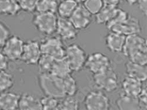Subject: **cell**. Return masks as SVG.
Listing matches in <instances>:
<instances>
[{
	"label": "cell",
	"mask_w": 147,
	"mask_h": 110,
	"mask_svg": "<svg viewBox=\"0 0 147 110\" xmlns=\"http://www.w3.org/2000/svg\"><path fill=\"white\" fill-rule=\"evenodd\" d=\"M56 32L59 38L64 41L75 39L78 34V30L73 25L68 18L60 17L57 19Z\"/></svg>",
	"instance_id": "cell-13"
},
{
	"label": "cell",
	"mask_w": 147,
	"mask_h": 110,
	"mask_svg": "<svg viewBox=\"0 0 147 110\" xmlns=\"http://www.w3.org/2000/svg\"><path fill=\"white\" fill-rule=\"evenodd\" d=\"M122 87L124 94L132 97H138L143 88L142 82L126 76L122 82Z\"/></svg>",
	"instance_id": "cell-17"
},
{
	"label": "cell",
	"mask_w": 147,
	"mask_h": 110,
	"mask_svg": "<svg viewBox=\"0 0 147 110\" xmlns=\"http://www.w3.org/2000/svg\"><path fill=\"white\" fill-rule=\"evenodd\" d=\"M108 29L110 32L127 36L134 34H139L142 31V28L140 21L137 18L129 15L126 19L114 24Z\"/></svg>",
	"instance_id": "cell-8"
},
{
	"label": "cell",
	"mask_w": 147,
	"mask_h": 110,
	"mask_svg": "<svg viewBox=\"0 0 147 110\" xmlns=\"http://www.w3.org/2000/svg\"><path fill=\"white\" fill-rule=\"evenodd\" d=\"M21 11L19 3L13 0H0V15L15 17Z\"/></svg>",
	"instance_id": "cell-21"
},
{
	"label": "cell",
	"mask_w": 147,
	"mask_h": 110,
	"mask_svg": "<svg viewBox=\"0 0 147 110\" xmlns=\"http://www.w3.org/2000/svg\"><path fill=\"white\" fill-rule=\"evenodd\" d=\"M79 103L74 95H67L61 99L59 101L58 109H78Z\"/></svg>",
	"instance_id": "cell-26"
},
{
	"label": "cell",
	"mask_w": 147,
	"mask_h": 110,
	"mask_svg": "<svg viewBox=\"0 0 147 110\" xmlns=\"http://www.w3.org/2000/svg\"><path fill=\"white\" fill-rule=\"evenodd\" d=\"M40 100L42 109H58L59 99L45 95Z\"/></svg>",
	"instance_id": "cell-29"
},
{
	"label": "cell",
	"mask_w": 147,
	"mask_h": 110,
	"mask_svg": "<svg viewBox=\"0 0 147 110\" xmlns=\"http://www.w3.org/2000/svg\"><path fill=\"white\" fill-rule=\"evenodd\" d=\"M137 4L141 13L146 17L147 13V0H139Z\"/></svg>",
	"instance_id": "cell-36"
},
{
	"label": "cell",
	"mask_w": 147,
	"mask_h": 110,
	"mask_svg": "<svg viewBox=\"0 0 147 110\" xmlns=\"http://www.w3.org/2000/svg\"><path fill=\"white\" fill-rule=\"evenodd\" d=\"M78 4L74 0H63L58 3L57 11L60 17L69 18Z\"/></svg>",
	"instance_id": "cell-23"
},
{
	"label": "cell",
	"mask_w": 147,
	"mask_h": 110,
	"mask_svg": "<svg viewBox=\"0 0 147 110\" xmlns=\"http://www.w3.org/2000/svg\"><path fill=\"white\" fill-rule=\"evenodd\" d=\"M68 19L76 29L82 30L90 26L92 21V14L84 5L78 4Z\"/></svg>",
	"instance_id": "cell-11"
},
{
	"label": "cell",
	"mask_w": 147,
	"mask_h": 110,
	"mask_svg": "<svg viewBox=\"0 0 147 110\" xmlns=\"http://www.w3.org/2000/svg\"><path fill=\"white\" fill-rule=\"evenodd\" d=\"M125 70L126 76L136 79L141 82L146 80V65H141L129 61L125 65Z\"/></svg>",
	"instance_id": "cell-16"
},
{
	"label": "cell",
	"mask_w": 147,
	"mask_h": 110,
	"mask_svg": "<svg viewBox=\"0 0 147 110\" xmlns=\"http://www.w3.org/2000/svg\"><path fill=\"white\" fill-rule=\"evenodd\" d=\"M41 55L40 43L35 40L24 42L21 60L27 65H36Z\"/></svg>",
	"instance_id": "cell-12"
},
{
	"label": "cell",
	"mask_w": 147,
	"mask_h": 110,
	"mask_svg": "<svg viewBox=\"0 0 147 110\" xmlns=\"http://www.w3.org/2000/svg\"><path fill=\"white\" fill-rule=\"evenodd\" d=\"M41 54L50 56L54 59H61L65 57V48L59 37L51 36L44 39L40 43Z\"/></svg>",
	"instance_id": "cell-5"
},
{
	"label": "cell",
	"mask_w": 147,
	"mask_h": 110,
	"mask_svg": "<svg viewBox=\"0 0 147 110\" xmlns=\"http://www.w3.org/2000/svg\"><path fill=\"white\" fill-rule=\"evenodd\" d=\"M14 85L13 76L6 70L0 71V92L10 90Z\"/></svg>",
	"instance_id": "cell-25"
},
{
	"label": "cell",
	"mask_w": 147,
	"mask_h": 110,
	"mask_svg": "<svg viewBox=\"0 0 147 110\" xmlns=\"http://www.w3.org/2000/svg\"><path fill=\"white\" fill-rule=\"evenodd\" d=\"M84 7L92 15H95L104 5L102 0H85Z\"/></svg>",
	"instance_id": "cell-30"
},
{
	"label": "cell",
	"mask_w": 147,
	"mask_h": 110,
	"mask_svg": "<svg viewBox=\"0 0 147 110\" xmlns=\"http://www.w3.org/2000/svg\"><path fill=\"white\" fill-rule=\"evenodd\" d=\"M9 66V60L0 51V71L7 70Z\"/></svg>",
	"instance_id": "cell-35"
},
{
	"label": "cell",
	"mask_w": 147,
	"mask_h": 110,
	"mask_svg": "<svg viewBox=\"0 0 147 110\" xmlns=\"http://www.w3.org/2000/svg\"><path fill=\"white\" fill-rule=\"evenodd\" d=\"M55 60L50 56L41 54L37 63L40 73H50Z\"/></svg>",
	"instance_id": "cell-27"
},
{
	"label": "cell",
	"mask_w": 147,
	"mask_h": 110,
	"mask_svg": "<svg viewBox=\"0 0 147 110\" xmlns=\"http://www.w3.org/2000/svg\"><path fill=\"white\" fill-rule=\"evenodd\" d=\"M58 5V0H40L35 11L38 13H55Z\"/></svg>",
	"instance_id": "cell-24"
},
{
	"label": "cell",
	"mask_w": 147,
	"mask_h": 110,
	"mask_svg": "<svg viewBox=\"0 0 147 110\" xmlns=\"http://www.w3.org/2000/svg\"><path fill=\"white\" fill-rule=\"evenodd\" d=\"M24 42L20 36L11 35L5 41L1 52L7 57L9 61L16 62L21 60Z\"/></svg>",
	"instance_id": "cell-6"
},
{
	"label": "cell",
	"mask_w": 147,
	"mask_h": 110,
	"mask_svg": "<svg viewBox=\"0 0 147 110\" xmlns=\"http://www.w3.org/2000/svg\"><path fill=\"white\" fill-rule=\"evenodd\" d=\"M118 7L109 5H105L102 6L98 13L95 14V21L96 23L99 25L105 24L111 20L115 15Z\"/></svg>",
	"instance_id": "cell-20"
},
{
	"label": "cell",
	"mask_w": 147,
	"mask_h": 110,
	"mask_svg": "<svg viewBox=\"0 0 147 110\" xmlns=\"http://www.w3.org/2000/svg\"><path fill=\"white\" fill-rule=\"evenodd\" d=\"M57 19L55 13H36L33 17L32 23L40 32L51 35L56 32Z\"/></svg>",
	"instance_id": "cell-4"
},
{
	"label": "cell",
	"mask_w": 147,
	"mask_h": 110,
	"mask_svg": "<svg viewBox=\"0 0 147 110\" xmlns=\"http://www.w3.org/2000/svg\"><path fill=\"white\" fill-rule=\"evenodd\" d=\"M72 70L67 62L65 57L61 59H55L51 69V74L58 77L63 78L69 74H71Z\"/></svg>",
	"instance_id": "cell-22"
},
{
	"label": "cell",
	"mask_w": 147,
	"mask_h": 110,
	"mask_svg": "<svg viewBox=\"0 0 147 110\" xmlns=\"http://www.w3.org/2000/svg\"><path fill=\"white\" fill-rule=\"evenodd\" d=\"M124 1L130 5H133L136 4H137L139 0H124Z\"/></svg>",
	"instance_id": "cell-38"
},
{
	"label": "cell",
	"mask_w": 147,
	"mask_h": 110,
	"mask_svg": "<svg viewBox=\"0 0 147 110\" xmlns=\"http://www.w3.org/2000/svg\"><path fill=\"white\" fill-rule=\"evenodd\" d=\"M10 36L11 31L9 27L4 22L0 21V51Z\"/></svg>",
	"instance_id": "cell-33"
},
{
	"label": "cell",
	"mask_w": 147,
	"mask_h": 110,
	"mask_svg": "<svg viewBox=\"0 0 147 110\" xmlns=\"http://www.w3.org/2000/svg\"><path fill=\"white\" fill-rule=\"evenodd\" d=\"M39 86L45 95L61 99L66 96L63 78L51 73H40L38 77Z\"/></svg>",
	"instance_id": "cell-1"
},
{
	"label": "cell",
	"mask_w": 147,
	"mask_h": 110,
	"mask_svg": "<svg viewBox=\"0 0 147 110\" xmlns=\"http://www.w3.org/2000/svg\"><path fill=\"white\" fill-rule=\"evenodd\" d=\"M138 99L140 100L142 109H146L147 105V89L146 87H143L142 90L140 94L138 96Z\"/></svg>",
	"instance_id": "cell-34"
},
{
	"label": "cell",
	"mask_w": 147,
	"mask_h": 110,
	"mask_svg": "<svg viewBox=\"0 0 147 110\" xmlns=\"http://www.w3.org/2000/svg\"><path fill=\"white\" fill-rule=\"evenodd\" d=\"M74 1H75L76 2H77L78 4H81L84 3L85 0H74Z\"/></svg>",
	"instance_id": "cell-39"
},
{
	"label": "cell",
	"mask_w": 147,
	"mask_h": 110,
	"mask_svg": "<svg viewBox=\"0 0 147 110\" xmlns=\"http://www.w3.org/2000/svg\"><path fill=\"white\" fill-rule=\"evenodd\" d=\"M111 61L108 56L101 52H95L87 57L85 67L93 74L111 68Z\"/></svg>",
	"instance_id": "cell-9"
},
{
	"label": "cell",
	"mask_w": 147,
	"mask_h": 110,
	"mask_svg": "<svg viewBox=\"0 0 147 110\" xmlns=\"http://www.w3.org/2000/svg\"><path fill=\"white\" fill-rule=\"evenodd\" d=\"M13 1H15V2H17V3H18V2L20 1V0H13Z\"/></svg>",
	"instance_id": "cell-40"
},
{
	"label": "cell",
	"mask_w": 147,
	"mask_h": 110,
	"mask_svg": "<svg viewBox=\"0 0 147 110\" xmlns=\"http://www.w3.org/2000/svg\"><path fill=\"white\" fill-rule=\"evenodd\" d=\"M128 16L129 14L127 12H126L122 9L118 8L117 12L116 13L115 15L114 16V17L105 24L107 28L108 29L109 27L114 25V24L119 23L122 21H124L128 17Z\"/></svg>",
	"instance_id": "cell-31"
},
{
	"label": "cell",
	"mask_w": 147,
	"mask_h": 110,
	"mask_svg": "<svg viewBox=\"0 0 147 110\" xmlns=\"http://www.w3.org/2000/svg\"><path fill=\"white\" fill-rule=\"evenodd\" d=\"M84 104L86 109L89 110H107L110 108L109 98L100 91L90 92L85 97Z\"/></svg>",
	"instance_id": "cell-10"
},
{
	"label": "cell",
	"mask_w": 147,
	"mask_h": 110,
	"mask_svg": "<svg viewBox=\"0 0 147 110\" xmlns=\"http://www.w3.org/2000/svg\"><path fill=\"white\" fill-rule=\"evenodd\" d=\"M20 94L8 91L0 92V110L17 109Z\"/></svg>",
	"instance_id": "cell-15"
},
{
	"label": "cell",
	"mask_w": 147,
	"mask_h": 110,
	"mask_svg": "<svg viewBox=\"0 0 147 110\" xmlns=\"http://www.w3.org/2000/svg\"><path fill=\"white\" fill-rule=\"evenodd\" d=\"M40 0H20L18 2L21 10L32 13L35 11V9Z\"/></svg>",
	"instance_id": "cell-32"
},
{
	"label": "cell",
	"mask_w": 147,
	"mask_h": 110,
	"mask_svg": "<svg viewBox=\"0 0 147 110\" xmlns=\"http://www.w3.org/2000/svg\"><path fill=\"white\" fill-rule=\"evenodd\" d=\"M93 80L96 86L107 92H113L118 87V77L112 67L94 74Z\"/></svg>",
	"instance_id": "cell-2"
},
{
	"label": "cell",
	"mask_w": 147,
	"mask_h": 110,
	"mask_svg": "<svg viewBox=\"0 0 147 110\" xmlns=\"http://www.w3.org/2000/svg\"><path fill=\"white\" fill-rule=\"evenodd\" d=\"M126 36L110 32L105 38V44L108 49L114 53L121 52L123 49Z\"/></svg>",
	"instance_id": "cell-14"
},
{
	"label": "cell",
	"mask_w": 147,
	"mask_h": 110,
	"mask_svg": "<svg viewBox=\"0 0 147 110\" xmlns=\"http://www.w3.org/2000/svg\"><path fill=\"white\" fill-rule=\"evenodd\" d=\"M146 39L138 34L126 36L125 43L122 49L123 54L128 59L137 54L147 52Z\"/></svg>",
	"instance_id": "cell-7"
},
{
	"label": "cell",
	"mask_w": 147,
	"mask_h": 110,
	"mask_svg": "<svg viewBox=\"0 0 147 110\" xmlns=\"http://www.w3.org/2000/svg\"><path fill=\"white\" fill-rule=\"evenodd\" d=\"M65 58L72 71H80L85 66L87 55L78 45L72 44L65 48Z\"/></svg>",
	"instance_id": "cell-3"
},
{
	"label": "cell",
	"mask_w": 147,
	"mask_h": 110,
	"mask_svg": "<svg viewBox=\"0 0 147 110\" xmlns=\"http://www.w3.org/2000/svg\"><path fill=\"white\" fill-rule=\"evenodd\" d=\"M121 1L122 0H102L104 4L113 6H118Z\"/></svg>",
	"instance_id": "cell-37"
},
{
	"label": "cell",
	"mask_w": 147,
	"mask_h": 110,
	"mask_svg": "<svg viewBox=\"0 0 147 110\" xmlns=\"http://www.w3.org/2000/svg\"><path fill=\"white\" fill-rule=\"evenodd\" d=\"M18 109L23 110L42 109V107L40 99L33 95L24 93L20 96Z\"/></svg>",
	"instance_id": "cell-19"
},
{
	"label": "cell",
	"mask_w": 147,
	"mask_h": 110,
	"mask_svg": "<svg viewBox=\"0 0 147 110\" xmlns=\"http://www.w3.org/2000/svg\"><path fill=\"white\" fill-rule=\"evenodd\" d=\"M116 105L119 109H142L138 97L121 94L116 101Z\"/></svg>",
	"instance_id": "cell-18"
},
{
	"label": "cell",
	"mask_w": 147,
	"mask_h": 110,
	"mask_svg": "<svg viewBox=\"0 0 147 110\" xmlns=\"http://www.w3.org/2000/svg\"><path fill=\"white\" fill-rule=\"evenodd\" d=\"M63 80L66 96L74 95L77 91V84L75 79L69 74L63 77Z\"/></svg>",
	"instance_id": "cell-28"
}]
</instances>
